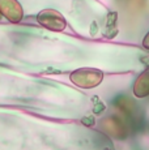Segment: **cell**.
<instances>
[{
	"label": "cell",
	"mask_w": 149,
	"mask_h": 150,
	"mask_svg": "<svg viewBox=\"0 0 149 150\" xmlns=\"http://www.w3.org/2000/svg\"><path fill=\"white\" fill-rule=\"evenodd\" d=\"M106 150H109V149H106Z\"/></svg>",
	"instance_id": "7"
},
{
	"label": "cell",
	"mask_w": 149,
	"mask_h": 150,
	"mask_svg": "<svg viewBox=\"0 0 149 150\" xmlns=\"http://www.w3.org/2000/svg\"><path fill=\"white\" fill-rule=\"evenodd\" d=\"M133 96L136 98H145L149 96V69L140 73L133 83Z\"/></svg>",
	"instance_id": "4"
},
{
	"label": "cell",
	"mask_w": 149,
	"mask_h": 150,
	"mask_svg": "<svg viewBox=\"0 0 149 150\" xmlns=\"http://www.w3.org/2000/svg\"><path fill=\"white\" fill-rule=\"evenodd\" d=\"M0 13L12 24H18L24 17V9L17 0H0Z\"/></svg>",
	"instance_id": "3"
},
{
	"label": "cell",
	"mask_w": 149,
	"mask_h": 150,
	"mask_svg": "<svg viewBox=\"0 0 149 150\" xmlns=\"http://www.w3.org/2000/svg\"><path fill=\"white\" fill-rule=\"evenodd\" d=\"M143 46H144L147 50H149V31L147 33V35L144 37V39H143Z\"/></svg>",
	"instance_id": "5"
},
{
	"label": "cell",
	"mask_w": 149,
	"mask_h": 150,
	"mask_svg": "<svg viewBox=\"0 0 149 150\" xmlns=\"http://www.w3.org/2000/svg\"><path fill=\"white\" fill-rule=\"evenodd\" d=\"M37 21L41 26H43L47 30L60 33L67 28V21L63 17V14L55 9H43L38 13Z\"/></svg>",
	"instance_id": "2"
},
{
	"label": "cell",
	"mask_w": 149,
	"mask_h": 150,
	"mask_svg": "<svg viewBox=\"0 0 149 150\" xmlns=\"http://www.w3.org/2000/svg\"><path fill=\"white\" fill-rule=\"evenodd\" d=\"M70 80L81 89H93L102 82L104 72L97 68H80L70 74Z\"/></svg>",
	"instance_id": "1"
},
{
	"label": "cell",
	"mask_w": 149,
	"mask_h": 150,
	"mask_svg": "<svg viewBox=\"0 0 149 150\" xmlns=\"http://www.w3.org/2000/svg\"><path fill=\"white\" fill-rule=\"evenodd\" d=\"M0 20H1V13H0Z\"/></svg>",
	"instance_id": "6"
}]
</instances>
